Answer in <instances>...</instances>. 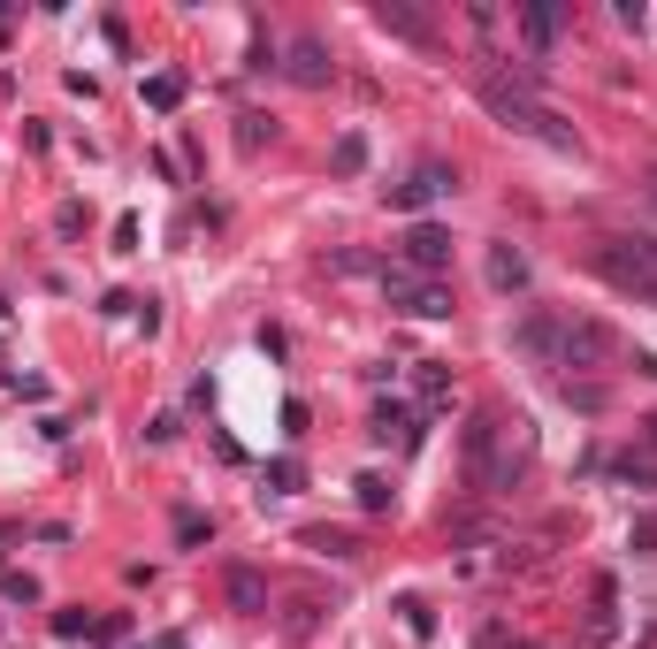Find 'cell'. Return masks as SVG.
Returning <instances> with one entry per match:
<instances>
[{"label":"cell","instance_id":"cell-17","mask_svg":"<svg viewBox=\"0 0 657 649\" xmlns=\"http://www.w3.org/2000/svg\"><path fill=\"white\" fill-rule=\"evenodd\" d=\"M230 604H237V612H260V573L237 566V573H230Z\"/></svg>","mask_w":657,"mask_h":649},{"label":"cell","instance_id":"cell-20","mask_svg":"<svg viewBox=\"0 0 657 649\" xmlns=\"http://www.w3.org/2000/svg\"><path fill=\"white\" fill-rule=\"evenodd\" d=\"M635 374H650V382H657V351H635Z\"/></svg>","mask_w":657,"mask_h":649},{"label":"cell","instance_id":"cell-5","mask_svg":"<svg viewBox=\"0 0 657 649\" xmlns=\"http://www.w3.org/2000/svg\"><path fill=\"white\" fill-rule=\"evenodd\" d=\"M398 268H405V276H428V283H436V276L452 268V230H444V222H413V230L398 237Z\"/></svg>","mask_w":657,"mask_h":649},{"label":"cell","instance_id":"cell-9","mask_svg":"<svg viewBox=\"0 0 657 649\" xmlns=\"http://www.w3.org/2000/svg\"><path fill=\"white\" fill-rule=\"evenodd\" d=\"M512 344H520L527 359H543V367H558V314H527V322L512 328Z\"/></svg>","mask_w":657,"mask_h":649},{"label":"cell","instance_id":"cell-6","mask_svg":"<svg viewBox=\"0 0 657 649\" xmlns=\"http://www.w3.org/2000/svg\"><path fill=\"white\" fill-rule=\"evenodd\" d=\"M382 291H390V306H405V314H421V322H452V291L428 283V276H405L398 260L382 268Z\"/></svg>","mask_w":657,"mask_h":649},{"label":"cell","instance_id":"cell-13","mask_svg":"<svg viewBox=\"0 0 657 649\" xmlns=\"http://www.w3.org/2000/svg\"><path fill=\"white\" fill-rule=\"evenodd\" d=\"M367 436L405 451V444H413V413H405V405H375V428H367Z\"/></svg>","mask_w":657,"mask_h":649},{"label":"cell","instance_id":"cell-18","mask_svg":"<svg viewBox=\"0 0 657 649\" xmlns=\"http://www.w3.org/2000/svg\"><path fill=\"white\" fill-rule=\"evenodd\" d=\"M359 504H367V512H390V482H382V474H359Z\"/></svg>","mask_w":657,"mask_h":649},{"label":"cell","instance_id":"cell-21","mask_svg":"<svg viewBox=\"0 0 657 649\" xmlns=\"http://www.w3.org/2000/svg\"><path fill=\"white\" fill-rule=\"evenodd\" d=\"M643 444H657V421H643Z\"/></svg>","mask_w":657,"mask_h":649},{"label":"cell","instance_id":"cell-10","mask_svg":"<svg viewBox=\"0 0 657 649\" xmlns=\"http://www.w3.org/2000/svg\"><path fill=\"white\" fill-rule=\"evenodd\" d=\"M375 23H382V31H398V38H413V46H436V23H428L421 8H405V0H382V8H375Z\"/></svg>","mask_w":657,"mask_h":649},{"label":"cell","instance_id":"cell-2","mask_svg":"<svg viewBox=\"0 0 657 649\" xmlns=\"http://www.w3.org/2000/svg\"><path fill=\"white\" fill-rule=\"evenodd\" d=\"M589 268H597L620 299L657 306V237H597V245H589Z\"/></svg>","mask_w":657,"mask_h":649},{"label":"cell","instance_id":"cell-8","mask_svg":"<svg viewBox=\"0 0 657 649\" xmlns=\"http://www.w3.org/2000/svg\"><path fill=\"white\" fill-rule=\"evenodd\" d=\"M512 23H520V38H527V69L543 77V54H550V38H558V23H566V15H558V8H520Z\"/></svg>","mask_w":657,"mask_h":649},{"label":"cell","instance_id":"cell-4","mask_svg":"<svg viewBox=\"0 0 657 649\" xmlns=\"http://www.w3.org/2000/svg\"><path fill=\"white\" fill-rule=\"evenodd\" d=\"M620 359V336L589 314H558V367H604Z\"/></svg>","mask_w":657,"mask_h":649},{"label":"cell","instance_id":"cell-15","mask_svg":"<svg viewBox=\"0 0 657 649\" xmlns=\"http://www.w3.org/2000/svg\"><path fill=\"white\" fill-rule=\"evenodd\" d=\"M307 550H328V558H352L359 542H352L344 527H307Z\"/></svg>","mask_w":657,"mask_h":649},{"label":"cell","instance_id":"cell-7","mask_svg":"<svg viewBox=\"0 0 657 649\" xmlns=\"http://www.w3.org/2000/svg\"><path fill=\"white\" fill-rule=\"evenodd\" d=\"M452 183H459V176H452V168H413V176H405V183H390V206H428V199H452Z\"/></svg>","mask_w":657,"mask_h":649},{"label":"cell","instance_id":"cell-19","mask_svg":"<svg viewBox=\"0 0 657 649\" xmlns=\"http://www.w3.org/2000/svg\"><path fill=\"white\" fill-rule=\"evenodd\" d=\"M367 161V138H336V168H344V176H352V168Z\"/></svg>","mask_w":657,"mask_h":649},{"label":"cell","instance_id":"cell-3","mask_svg":"<svg viewBox=\"0 0 657 649\" xmlns=\"http://www.w3.org/2000/svg\"><path fill=\"white\" fill-rule=\"evenodd\" d=\"M497 436H504V428H497V413H475V421H467V482L482 489V496H497V489L520 482V467H504V459H497Z\"/></svg>","mask_w":657,"mask_h":649},{"label":"cell","instance_id":"cell-11","mask_svg":"<svg viewBox=\"0 0 657 649\" xmlns=\"http://www.w3.org/2000/svg\"><path fill=\"white\" fill-rule=\"evenodd\" d=\"M527 276H535V268H527V253H520V245H490V291L512 299V291H527Z\"/></svg>","mask_w":657,"mask_h":649},{"label":"cell","instance_id":"cell-16","mask_svg":"<svg viewBox=\"0 0 657 649\" xmlns=\"http://www.w3.org/2000/svg\"><path fill=\"white\" fill-rule=\"evenodd\" d=\"M413 382H421V398H444V390H452L444 359H413Z\"/></svg>","mask_w":657,"mask_h":649},{"label":"cell","instance_id":"cell-12","mask_svg":"<svg viewBox=\"0 0 657 649\" xmlns=\"http://www.w3.org/2000/svg\"><path fill=\"white\" fill-rule=\"evenodd\" d=\"M291 77H299V85H328V77H336V61L322 54V38H299V46H291Z\"/></svg>","mask_w":657,"mask_h":649},{"label":"cell","instance_id":"cell-1","mask_svg":"<svg viewBox=\"0 0 657 649\" xmlns=\"http://www.w3.org/2000/svg\"><path fill=\"white\" fill-rule=\"evenodd\" d=\"M482 108H490L504 131L543 138V146H558V154H574V146H581V138H574V131H566V123H558V115H550V108L520 85V77H504V69H490V77H482Z\"/></svg>","mask_w":657,"mask_h":649},{"label":"cell","instance_id":"cell-14","mask_svg":"<svg viewBox=\"0 0 657 649\" xmlns=\"http://www.w3.org/2000/svg\"><path fill=\"white\" fill-rule=\"evenodd\" d=\"M146 108H162V115H176V108H183V77H176V69L146 77Z\"/></svg>","mask_w":657,"mask_h":649}]
</instances>
